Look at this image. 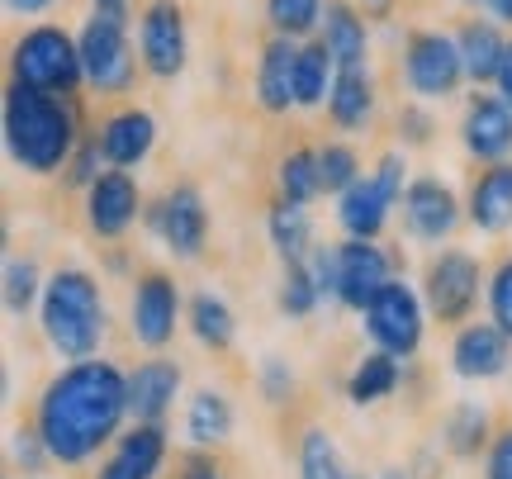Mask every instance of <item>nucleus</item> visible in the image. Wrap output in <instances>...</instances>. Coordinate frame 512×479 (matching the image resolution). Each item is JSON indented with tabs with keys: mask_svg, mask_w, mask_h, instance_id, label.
Returning a JSON list of instances; mask_svg holds the SVG:
<instances>
[{
	"mask_svg": "<svg viewBox=\"0 0 512 479\" xmlns=\"http://www.w3.org/2000/svg\"><path fill=\"white\" fill-rule=\"evenodd\" d=\"M128 418V370L105 356L67 361L34 399V427L62 470L91 465L119 442Z\"/></svg>",
	"mask_w": 512,
	"mask_h": 479,
	"instance_id": "1",
	"label": "nucleus"
},
{
	"mask_svg": "<svg viewBox=\"0 0 512 479\" xmlns=\"http://www.w3.org/2000/svg\"><path fill=\"white\" fill-rule=\"evenodd\" d=\"M76 143H81L76 114L62 95L24 86V81L5 86V148L24 171L53 176L72 162Z\"/></svg>",
	"mask_w": 512,
	"mask_h": 479,
	"instance_id": "2",
	"label": "nucleus"
},
{
	"mask_svg": "<svg viewBox=\"0 0 512 479\" xmlns=\"http://www.w3.org/2000/svg\"><path fill=\"white\" fill-rule=\"evenodd\" d=\"M38 332L57 361L100 356V342L110 332V309L100 295V280L81 266H57L43 285V299H38Z\"/></svg>",
	"mask_w": 512,
	"mask_h": 479,
	"instance_id": "3",
	"label": "nucleus"
},
{
	"mask_svg": "<svg viewBox=\"0 0 512 479\" xmlns=\"http://www.w3.org/2000/svg\"><path fill=\"white\" fill-rule=\"evenodd\" d=\"M10 81H24V86H38V91L53 95H72L86 81L81 43L67 29H57V24L24 29L15 38V48H10Z\"/></svg>",
	"mask_w": 512,
	"mask_h": 479,
	"instance_id": "4",
	"label": "nucleus"
},
{
	"mask_svg": "<svg viewBox=\"0 0 512 479\" xmlns=\"http://www.w3.org/2000/svg\"><path fill=\"white\" fill-rule=\"evenodd\" d=\"M484 290H489V276H484L479 257H470L465 247L437 252V257L427 261V271H422V299H427V314L437 318L441 328L470 323Z\"/></svg>",
	"mask_w": 512,
	"mask_h": 479,
	"instance_id": "5",
	"label": "nucleus"
},
{
	"mask_svg": "<svg viewBox=\"0 0 512 479\" xmlns=\"http://www.w3.org/2000/svg\"><path fill=\"white\" fill-rule=\"evenodd\" d=\"M81 67H86V81H91L100 95H124L138 76V57L133 43H128V19L124 10H91V19L81 24Z\"/></svg>",
	"mask_w": 512,
	"mask_h": 479,
	"instance_id": "6",
	"label": "nucleus"
},
{
	"mask_svg": "<svg viewBox=\"0 0 512 479\" xmlns=\"http://www.w3.org/2000/svg\"><path fill=\"white\" fill-rule=\"evenodd\" d=\"M427 299L408 285V280H389L380 295L370 299V309L361 314V328L380 351L399 356V361H413L422 351V337H427Z\"/></svg>",
	"mask_w": 512,
	"mask_h": 479,
	"instance_id": "7",
	"label": "nucleus"
},
{
	"mask_svg": "<svg viewBox=\"0 0 512 479\" xmlns=\"http://www.w3.org/2000/svg\"><path fill=\"white\" fill-rule=\"evenodd\" d=\"M403 81L418 100H451L465 81V62H460L456 38L437 34V29H418L403 43Z\"/></svg>",
	"mask_w": 512,
	"mask_h": 479,
	"instance_id": "8",
	"label": "nucleus"
},
{
	"mask_svg": "<svg viewBox=\"0 0 512 479\" xmlns=\"http://www.w3.org/2000/svg\"><path fill=\"white\" fill-rule=\"evenodd\" d=\"M181 323V290L166 271H143L133 280V304H128V337L143 351H166L176 342Z\"/></svg>",
	"mask_w": 512,
	"mask_h": 479,
	"instance_id": "9",
	"label": "nucleus"
},
{
	"mask_svg": "<svg viewBox=\"0 0 512 479\" xmlns=\"http://www.w3.org/2000/svg\"><path fill=\"white\" fill-rule=\"evenodd\" d=\"M512 370V337L494 318H470L451 337V375L465 385H489Z\"/></svg>",
	"mask_w": 512,
	"mask_h": 479,
	"instance_id": "10",
	"label": "nucleus"
},
{
	"mask_svg": "<svg viewBox=\"0 0 512 479\" xmlns=\"http://www.w3.org/2000/svg\"><path fill=\"white\" fill-rule=\"evenodd\" d=\"M147 228L166 242V252L176 257H200L204 238H209V209H204V195L195 185H171L157 204H147Z\"/></svg>",
	"mask_w": 512,
	"mask_h": 479,
	"instance_id": "11",
	"label": "nucleus"
},
{
	"mask_svg": "<svg viewBox=\"0 0 512 479\" xmlns=\"http://www.w3.org/2000/svg\"><path fill=\"white\" fill-rule=\"evenodd\" d=\"M138 53H143L147 76L171 81L185 72L190 57V38H185V10L176 0H152L138 19Z\"/></svg>",
	"mask_w": 512,
	"mask_h": 479,
	"instance_id": "12",
	"label": "nucleus"
},
{
	"mask_svg": "<svg viewBox=\"0 0 512 479\" xmlns=\"http://www.w3.org/2000/svg\"><path fill=\"white\" fill-rule=\"evenodd\" d=\"M138 214H143V195L124 166H105L86 185V223H91L95 238H124L138 223Z\"/></svg>",
	"mask_w": 512,
	"mask_h": 479,
	"instance_id": "13",
	"label": "nucleus"
},
{
	"mask_svg": "<svg viewBox=\"0 0 512 479\" xmlns=\"http://www.w3.org/2000/svg\"><path fill=\"white\" fill-rule=\"evenodd\" d=\"M342 261V285H337V304L351 314H366L370 299L380 295L384 285L394 280V261L375 238H347L337 247Z\"/></svg>",
	"mask_w": 512,
	"mask_h": 479,
	"instance_id": "14",
	"label": "nucleus"
},
{
	"mask_svg": "<svg viewBox=\"0 0 512 479\" xmlns=\"http://www.w3.org/2000/svg\"><path fill=\"white\" fill-rule=\"evenodd\" d=\"M460 143L475 162H508L512 157V105L503 95H489L484 86H475L465 119H460Z\"/></svg>",
	"mask_w": 512,
	"mask_h": 479,
	"instance_id": "15",
	"label": "nucleus"
},
{
	"mask_svg": "<svg viewBox=\"0 0 512 479\" xmlns=\"http://www.w3.org/2000/svg\"><path fill=\"white\" fill-rule=\"evenodd\" d=\"M185 389V370L162 356V351H152L147 361L128 370V413H133V423H166V413L176 408Z\"/></svg>",
	"mask_w": 512,
	"mask_h": 479,
	"instance_id": "16",
	"label": "nucleus"
},
{
	"mask_svg": "<svg viewBox=\"0 0 512 479\" xmlns=\"http://www.w3.org/2000/svg\"><path fill=\"white\" fill-rule=\"evenodd\" d=\"M460 214L465 209H460L456 190L437 176H418L403 190V223L418 242H446L460 228Z\"/></svg>",
	"mask_w": 512,
	"mask_h": 479,
	"instance_id": "17",
	"label": "nucleus"
},
{
	"mask_svg": "<svg viewBox=\"0 0 512 479\" xmlns=\"http://www.w3.org/2000/svg\"><path fill=\"white\" fill-rule=\"evenodd\" d=\"M465 219L479 233H508L512 228V162H489L470 185V200H465Z\"/></svg>",
	"mask_w": 512,
	"mask_h": 479,
	"instance_id": "18",
	"label": "nucleus"
},
{
	"mask_svg": "<svg viewBox=\"0 0 512 479\" xmlns=\"http://www.w3.org/2000/svg\"><path fill=\"white\" fill-rule=\"evenodd\" d=\"M100 152H105V166H143L157 148V119L147 110H119L100 124Z\"/></svg>",
	"mask_w": 512,
	"mask_h": 479,
	"instance_id": "19",
	"label": "nucleus"
},
{
	"mask_svg": "<svg viewBox=\"0 0 512 479\" xmlns=\"http://www.w3.org/2000/svg\"><path fill=\"white\" fill-rule=\"evenodd\" d=\"M294 62H299V38L275 34L261 48V62H256V105L266 114L299 110L294 105Z\"/></svg>",
	"mask_w": 512,
	"mask_h": 479,
	"instance_id": "20",
	"label": "nucleus"
},
{
	"mask_svg": "<svg viewBox=\"0 0 512 479\" xmlns=\"http://www.w3.org/2000/svg\"><path fill=\"white\" fill-rule=\"evenodd\" d=\"M494 432L498 427L489 418V408L475 404V399H456V404L446 408V418H441V451L451 461H484Z\"/></svg>",
	"mask_w": 512,
	"mask_h": 479,
	"instance_id": "21",
	"label": "nucleus"
},
{
	"mask_svg": "<svg viewBox=\"0 0 512 479\" xmlns=\"http://www.w3.org/2000/svg\"><path fill=\"white\" fill-rule=\"evenodd\" d=\"M389 209H394V200L380 190L375 171H370V176H356V181L337 195V223H342L347 238H380L384 223H389Z\"/></svg>",
	"mask_w": 512,
	"mask_h": 479,
	"instance_id": "22",
	"label": "nucleus"
},
{
	"mask_svg": "<svg viewBox=\"0 0 512 479\" xmlns=\"http://www.w3.org/2000/svg\"><path fill=\"white\" fill-rule=\"evenodd\" d=\"M238 427V413H233V399L223 389H195L190 404H185V442L195 451H219L228 446Z\"/></svg>",
	"mask_w": 512,
	"mask_h": 479,
	"instance_id": "23",
	"label": "nucleus"
},
{
	"mask_svg": "<svg viewBox=\"0 0 512 479\" xmlns=\"http://www.w3.org/2000/svg\"><path fill=\"white\" fill-rule=\"evenodd\" d=\"M370 15H361L356 5L347 0H328L323 10V43L337 67H366V53H370Z\"/></svg>",
	"mask_w": 512,
	"mask_h": 479,
	"instance_id": "24",
	"label": "nucleus"
},
{
	"mask_svg": "<svg viewBox=\"0 0 512 479\" xmlns=\"http://www.w3.org/2000/svg\"><path fill=\"white\" fill-rule=\"evenodd\" d=\"M456 48H460V62H465V81H475V86L498 81V67H503V53H508V38L498 34V24L465 19L456 29Z\"/></svg>",
	"mask_w": 512,
	"mask_h": 479,
	"instance_id": "25",
	"label": "nucleus"
},
{
	"mask_svg": "<svg viewBox=\"0 0 512 479\" xmlns=\"http://www.w3.org/2000/svg\"><path fill=\"white\" fill-rule=\"evenodd\" d=\"M110 461L124 470L128 479H157L166 465V427L162 423H133L119 432Z\"/></svg>",
	"mask_w": 512,
	"mask_h": 479,
	"instance_id": "26",
	"label": "nucleus"
},
{
	"mask_svg": "<svg viewBox=\"0 0 512 479\" xmlns=\"http://www.w3.org/2000/svg\"><path fill=\"white\" fill-rule=\"evenodd\" d=\"M403 385V361L399 356H389V351H366L347 375V404L351 408H375L384 404L389 394H399Z\"/></svg>",
	"mask_w": 512,
	"mask_h": 479,
	"instance_id": "27",
	"label": "nucleus"
},
{
	"mask_svg": "<svg viewBox=\"0 0 512 479\" xmlns=\"http://www.w3.org/2000/svg\"><path fill=\"white\" fill-rule=\"evenodd\" d=\"M328 114L337 129H366L370 114H375V81H370L366 67H337Z\"/></svg>",
	"mask_w": 512,
	"mask_h": 479,
	"instance_id": "28",
	"label": "nucleus"
},
{
	"mask_svg": "<svg viewBox=\"0 0 512 479\" xmlns=\"http://www.w3.org/2000/svg\"><path fill=\"white\" fill-rule=\"evenodd\" d=\"M332 81H337V62H332L328 43H323V38L299 43V62H294V105H299V110L328 105Z\"/></svg>",
	"mask_w": 512,
	"mask_h": 479,
	"instance_id": "29",
	"label": "nucleus"
},
{
	"mask_svg": "<svg viewBox=\"0 0 512 479\" xmlns=\"http://www.w3.org/2000/svg\"><path fill=\"white\" fill-rule=\"evenodd\" d=\"M185 318H190V332H195V342H200L204 351H228L238 342V314H233V304L223 295H214V290H200V295L190 299Z\"/></svg>",
	"mask_w": 512,
	"mask_h": 479,
	"instance_id": "30",
	"label": "nucleus"
},
{
	"mask_svg": "<svg viewBox=\"0 0 512 479\" xmlns=\"http://www.w3.org/2000/svg\"><path fill=\"white\" fill-rule=\"evenodd\" d=\"M266 233H271L275 257L285 261V266H290V261H309V252H313V223H309V214H304V204L275 200L271 214H266Z\"/></svg>",
	"mask_w": 512,
	"mask_h": 479,
	"instance_id": "31",
	"label": "nucleus"
},
{
	"mask_svg": "<svg viewBox=\"0 0 512 479\" xmlns=\"http://www.w3.org/2000/svg\"><path fill=\"white\" fill-rule=\"evenodd\" d=\"M275 185H280V200L294 204H309L323 195V166H318V152L309 148H294L280 157L275 166Z\"/></svg>",
	"mask_w": 512,
	"mask_h": 479,
	"instance_id": "32",
	"label": "nucleus"
},
{
	"mask_svg": "<svg viewBox=\"0 0 512 479\" xmlns=\"http://www.w3.org/2000/svg\"><path fill=\"white\" fill-rule=\"evenodd\" d=\"M294 465H299V479H342L347 475L342 451H337V442H332L328 427H304V432H299Z\"/></svg>",
	"mask_w": 512,
	"mask_h": 479,
	"instance_id": "33",
	"label": "nucleus"
},
{
	"mask_svg": "<svg viewBox=\"0 0 512 479\" xmlns=\"http://www.w3.org/2000/svg\"><path fill=\"white\" fill-rule=\"evenodd\" d=\"M318 304H323V295H318V280H313L309 261H290L285 276H280V290H275V309L285 318H309L318 314Z\"/></svg>",
	"mask_w": 512,
	"mask_h": 479,
	"instance_id": "34",
	"label": "nucleus"
},
{
	"mask_svg": "<svg viewBox=\"0 0 512 479\" xmlns=\"http://www.w3.org/2000/svg\"><path fill=\"white\" fill-rule=\"evenodd\" d=\"M43 285H48V280L38 276L34 257H10L5 261V309H10L15 318H24L29 309H38Z\"/></svg>",
	"mask_w": 512,
	"mask_h": 479,
	"instance_id": "35",
	"label": "nucleus"
},
{
	"mask_svg": "<svg viewBox=\"0 0 512 479\" xmlns=\"http://www.w3.org/2000/svg\"><path fill=\"white\" fill-rule=\"evenodd\" d=\"M323 10L328 0H266L271 29L285 38H309L313 29H323Z\"/></svg>",
	"mask_w": 512,
	"mask_h": 479,
	"instance_id": "36",
	"label": "nucleus"
},
{
	"mask_svg": "<svg viewBox=\"0 0 512 479\" xmlns=\"http://www.w3.org/2000/svg\"><path fill=\"white\" fill-rule=\"evenodd\" d=\"M10 465H15L24 479H43L48 470H53V451H48V442L38 437V427H15V437H10Z\"/></svg>",
	"mask_w": 512,
	"mask_h": 479,
	"instance_id": "37",
	"label": "nucleus"
},
{
	"mask_svg": "<svg viewBox=\"0 0 512 479\" xmlns=\"http://www.w3.org/2000/svg\"><path fill=\"white\" fill-rule=\"evenodd\" d=\"M256 394H261L271 408L294 404L299 380H294V370H290V361H285V356H266V361L256 366Z\"/></svg>",
	"mask_w": 512,
	"mask_h": 479,
	"instance_id": "38",
	"label": "nucleus"
},
{
	"mask_svg": "<svg viewBox=\"0 0 512 479\" xmlns=\"http://www.w3.org/2000/svg\"><path fill=\"white\" fill-rule=\"evenodd\" d=\"M318 166H323V190H332V195H342V190L361 176V157H356V148H347V143L318 148Z\"/></svg>",
	"mask_w": 512,
	"mask_h": 479,
	"instance_id": "39",
	"label": "nucleus"
},
{
	"mask_svg": "<svg viewBox=\"0 0 512 479\" xmlns=\"http://www.w3.org/2000/svg\"><path fill=\"white\" fill-rule=\"evenodd\" d=\"M484 304H489V318L512 337V257H503L489 271V290H484Z\"/></svg>",
	"mask_w": 512,
	"mask_h": 479,
	"instance_id": "40",
	"label": "nucleus"
},
{
	"mask_svg": "<svg viewBox=\"0 0 512 479\" xmlns=\"http://www.w3.org/2000/svg\"><path fill=\"white\" fill-rule=\"evenodd\" d=\"M100 162H105V152H100V138H81V143H76V152H72V162L62 166V176H67L72 185H81V190H86V185H91L95 176L105 171Z\"/></svg>",
	"mask_w": 512,
	"mask_h": 479,
	"instance_id": "41",
	"label": "nucleus"
},
{
	"mask_svg": "<svg viewBox=\"0 0 512 479\" xmlns=\"http://www.w3.org/2000/svg\"><path fill=\"white\" fill-rule=\"evenodd\" d=\"M309 271L313 280H318V295H323V304H332L337 299V285H342V261H337V247H313L309 252Z\"/></svg>",
	"mask_w": 512,
	"mask_h": 479,
	"instance_id": "42",
	"label": "nucleus"
},
{
	"mask_svg": "<svg viewBox=\"0 0 512 479\" xmlns=\"http://www.w3.org/2000/svg\"><path fill=\"white\" fill-rule=\"evenodd\" d=\"M479 479H512V423L494 432V442H489V451H484V470H479Z\"/></svg>",
	"mask_w": 512,
	"mask_h": 479,
	"instance_id": "43",
	"label": "nucleus"
},
{
	"mask_svg": "<svg viewBox=\"0 0 512 479\" xmlns=\"http://www.w3.org/2000/svg\"><path fill=\"white\" fill-rule=\"evenodd\" d=\"M375 181L394 204H403V190H408V157L403 152H384L380 166H375Z\"/></svg>",
	"mask_w": 512,
	"mask_h": 479,
	"instance_id": "44",
	"label": "nucleus"
},
{
	"mask_svg": "<svg viewBox=\"0 0 512 479\" xmlns=\"http://www.w3.org/2000/svg\"><path fill=\"white\" fill-rule=\"evenodd\" d=\"M176 479H223V465L214 461V451H195L190 446V456L181 461V475Z\"/></svg>",
	"mask_w": 512,
	"mask_h": 479,
	"instance_id": "45",
	"label": "nucleus"
},
{
	"mask_svg": "<svg viewBox=\"0 0 512 479\" xmlns=\"http://www.w3.org/2000/svg\"><path fill=\"white\" fill-rule=\"evenodd\" d=\"M399 129H403V138H408V143H427V138H432V119H427L422 110H403Z\"/></svg>",
	"mask_w": 512,
	"mask_h": 479,
	"instance_id": "46",
	"label": "nucleus"
},
{
	"mask_svg": "<svg viewBox=\"0 0 512 479\" xmlns=\"http://www.w3.org/2000/svg\"><path fill=\"white\" fill-rule=\"evenodd\" d=\"M498 95H503V100H508L512 105V38H508V53H503V67H498Z\"/></svg>",
	"mask_w": 512,
	"mask_h": 479,
	"instance_id": "47",
	"label": "nucleus"
},
{
	"mask_svg": "<svg viewBox=\"0 0 512 479\" xmlns=\"http://www.w3.org/2000/svg\"><path fill=\"white\" fill-rule=\"evenodd\" d=\"M5 5H10L15 15H43V10H48L53 0H5Z\"/></svg>",
	"mask_w": 512,
	"mask_h": 479,
	"instance_id": "48",
	"label": "nucleus"
},
{
	"mask_svg": "<svg viewBox=\"0 0 512 479\" xmlns=\"http://www.w3.org/2000/svg\"><path fill=\"white\" fill-rule=\"evenodd\" d=\"M489 10H494L498 24H512V0H489Z\"/></svg>",
	"mask_w": 512,
	"mask_h": 479,
	"instance_id": "49",
	"label": "nucleus"
},
{
	"mask_svg": "<svg viewBox=\"0 0 512 479\" xmlns=\"http://www.w3.org/2000/svg\"><path fill=\"white\" fill-rule=\"evenodd\" d=\"M95 479H128L124 470H119V465L110 461V456H105V461H100V470H95Z\"/></svg>",
	"mask_w": 512,
	"mask_h": 479,
	"instance_id": "50",
	"label": "nucleus"
},
{
	"mask_svg": "<svg viewBox=\"0 0 512 479\" xmlns=\"http://www.w3.org/2000/svg\"><path fill=\"white\" fill-rule=\"evenodd\" d=\"M361 5H366L370 19H380V15H389V5H394V0H361Z\"/></svg>",
	"mask_w": 512,
	"mask_h": 479,
	"instance_id": "51",
	"label": "nucleus"
},
{
	"mask_svg": "<svg viewBox=\"0 0 512 479\" xmlns=\"http://www.w3.org/2000/svg\"><path fill=\"white\" fill-rule=\"evenodd\" d=\"M375 479H413V475H408L403 465H384V470H380V475H375Z\"/></svg>",
	"mask_w": 512,
	"mask_h": 479,
	"instance_id": "52",
	"label": "nucleus"
},
{
	"mask_svg": "<svg viewBox=\"0 0 512 479\" xmlns=\"http://www.w3.org/2000/svg\"><path fill=\"white\" fill-rule=\"evenodd\" d=\"M95 10H128V0H95Z\"/></svg>",
	"mask_w": 512,
	"mask_h": 479,
	"instance_id": "53",
	"label": "nucleus"
},
{
	"mask_svg": "<svg viewBox=\"0 0 512 479\" xmlns=\"http://www.w3.org/2000/svg\"><path fill=\"white\" fill-rule=\"evenodd\" d=\"M342 479H375V475H361V470H347V475Z\"/></svg>",
	"mask_w": 512,
	"mask_h": 479,
	"instance_id": "54",
	"label": "nucleus"
},
{
	"mask_svg": "<svg viewBox=\"0 0 512 479\" xmlns=\"http://www.w3.org/2000/svg\"><path fill=\"white\" fill-rule=\"evenodd\" d=\"M465 5H489V0H465Z\"/></svg>",
	"mask_w": 512,
	"mask_h": 479,
	"instance_id": "55",
	"label": "nucleus"
}]
</instances>
